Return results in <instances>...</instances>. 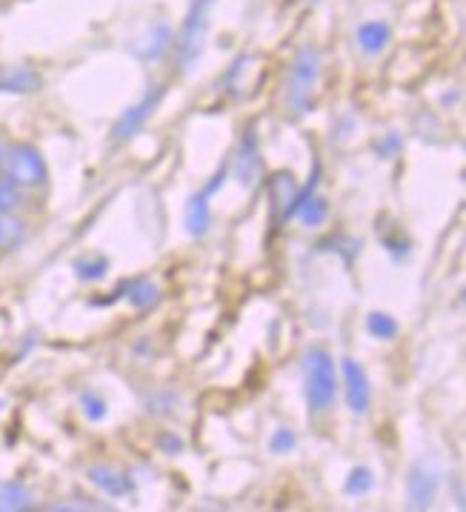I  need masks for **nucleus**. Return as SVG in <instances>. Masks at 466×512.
<instances>
[{"label":"nucleus","mask_w":466,"mask_h":512,"mask_svg":"<svg viewBox=\"0 0 466 512\" xmlns=\"http://www.w3.org/2000/svg\"><path fill=\"white\" fill-rule=\"evenodd\" d=\"M318 83H321V52L312 43H306L295 52L289 75H286L284 109L289 118H304L312 109Z\"/></svg>","instance_id":"nucleus-1"},{"label":"nucleus","mask_w":466,"mask_h":512,"mask_svg":"<svg viewBox=\"0 0 466 512\" xmlns=\"http://www.w3.org/2000/svg\"><path fill=\"white\" fill-rule=\"evenodd\" d=\"M304 395L312 412H326L335 404L338 378H335V358L324 347L306 349L304 355Z\"/></svg>","instance_id":"nucleus-2"},{"label":"nucleus","mask_w":466,"mask_h":512,"mask_svg":"<svg viewBox=\"0 0 466 512\" xmlns=\"http://www.w3.org/2000/svg\"><path fill=\"white\" fill-rule=\"evenodd\" d=\"M212 6L215 0H192L186 21L181 26V35L175 41V52H178V63L183 72H189L203 52V43L209 35V18H212Z\"/></svg>","instance_id":"nucleus-3"},{"label":"nucleus","mask_w":466,"mask_h":512,"mask_svg":"<svg viewBox=\"0 0 466 512\" xmlns=\"http://www.w3.org/2000/svg\"><path fill=\"white\" fill-rule=\"evenodd\" d=\"M0 172L6 181H12L21 189H35V186L46 184V161L41 152L29 144H15L3 149Z\"/></svg>","instance_id":"nucleus-4"},{"label":"nucleus","mask_w":466,"mask_h":512,"mask_svg":"<svg viewBox=\"0 0 466 512\" xmlns=\"http://www.w3.org/2000/svg\"><path fill=\"white\" fill-rule=\"evenodd\" d=\"M438 484H441L438 467L432 461H426V458L415 461L409 475H406V498H409V507L412 510H429L432 501H435Z\"/></svg>","instance_id":"nucleus-5"},{"label":"nucleus","mask_w":466,"mask_h":512,"mask_svg":"<svg viewBox=\"0 0 466 512\" xmlns=\"http://www.w3.org/2000/svg\"><path fill=\"white\" fill-rule=\"evenodd\" d=\"M161 98H163V86H152V89L143 95L141 101L132 103L129 109H123V115L115 121V126H112V141H115V144L129 141V138L141 129L143 123L155 115V109H158Z\"/></svg>","instance_id":"nucleus-6"},{"label":"nucleus","mask_w":466,"mask_h":512,"mask_svg":"<svg viewBox=\"0 0 466 512\" xmlns=\"http://www.w3.org/2000/svg\"><path fill=\"white\" fill-rule=\"evenodd\" d=\"M341 372H344V390H346V407L355 412V415H364L372 404V387H369V378H366L364 367L352 358L341 361Z\"/></svg>","instance_id":"nucleus-7"},{"label":"nucleus","mask_w":466,"mask_h":512,"mask_svg":"<svg viewBox=\"0 0 466 512\" xmlns=\"http://www.w3.org/2000/svg\"><path fill=\"white\" fill-rule=\"evenodd\" d=\"M261 178V149H258V138H255V129H246L241 146H238V158H235V181L252 189Z\"/></svg>","instance_id":"nucleus-8"},{"label":"nucleus","mask_w":466,"mask_h":512,"mask_svg":"<svg viewBox=\"0 0 466 512\" xmlns=\"http://www.w3.org/2000/svg\"><path fill=\"white\" fill-rule=\"evenodd\" d=\"M175 43V35H172V26L169 23H155L146 35L141 38V43L135 46V55L141 61H161L163 55L172 49Z\"/></svg>","instance_id":"nucleus-9"},{"label":"nucleus","mask_w":466,"mask_h":512,"mask_svg":"<svg viewBox=\"0 0 466 512\" xmlns=\"http://www.w3.org/2000/svg\"><path fill=\"white\" fill-rule=\"evenodd\" d=\"M86 475H89V481H92L101 492H106L109 498H123V495L132 492V478H129L126 472L115 470V467L95 464V467H89Z\"/></svg>","instance_id":"nucleus-10"},{"label":"nucleus","mask_w":466,"mask_h":512,"mask_svg":"<svg viewBox=\"0 0 466 512\" xmlns=\"http://www.w3.org/2000/svg\"><path fill=\"white\" fill-rule=\"evenodd\" d=\"M183 226L192 238H203L212 226V209H209V198L198 192L192 195L186 206H183Z\"/></svg>","instance_id":"nucleus-11"},{"label":"nucleus","mask_w":466,"mask_h":512,"mask_svg":"<svg viewBox=\"0 0 466 512\" xmlns=\"http://www.w3.org/2000/svg\"><path fill=\"white\" fill-rule=\"evenodd\" d=\"M358 49L364 55H381L389 41H392V29L386 21H366L358 26Z\"/></svg>","instance_id":"nucleus-12"},{"label":"nucleus","mask_w":466,"mask_h":512,"mask_svg":"<svg viewBox=\"0 0 466 512\" xmlns=\"http://www.w3.org/2000/svg\"><path fill=\"white\" fill-rule=\"evenodd\" d=\"M38 86H41V78L32 69H23V66L9 69V72L0 75V92H18V95H23V92H35Z\"/></svg>","instance_id":"nucleus-13"},{"label":"nucleus","mask_w":466,"mask_h":512,"mask_svg":"<svg viewBox=\"0 0 466 512\" xmlns=\"http://www.w3.org/2000/svg\"><path fill=\"white\" fill-rule=\"evenodd\" d=\"M126 301H129L132 309H152L161 301V292H158V287L152 281L138 278V281H129L126 284Z\"/></svg>","instance_id":"nucleus-14"},{"label":"nucleus","mask_w":466,"mask_h":512,"mask_svg":"<svg viewBox=\"0 0 466 512\" xmlns=\"http://www.w3.org/2000/svg\"><path fill=\"white\" fill-rule=\"evenodd\" d=\"M366 332L378 341H392L398 335V321L389 312H369L366 315Z\"/></svg>","instance_id":"nucleus-15"},{"label":"nucleus","mask_w":466,"mask_h":512,"mask_svg":"<svg viewBox=\"0 0 466 512\" xmlns=\"http://www.w3.org/2000/svg\"><path fill=\"white\" fill-rule=\"evenodd\" d=\"M32 495L21 484H0V510H29Z\"/></svg>","instance_id":"nucleus-16"},{"label":"nucleus","mask_w":466,"mask_h":512,"mask_svg":"<svg viewBox=\"0 0 466 512\" xmlns=\"http://www.w3.org/2000/svg\"><path fill=\"white\" fill-rule=\"evenodd\" d=\"M318 178H321V164H315V172L309 175V184L304 186V189H298L295 195H292V201H289V206L284 209V221H292L295 215H298V209L315 195V189H318Z\"/></svg>","instance_id":"nucleus-17"},{"label":"nucleus","mask_w":466,"mask_h":512,"mask_svg":"<svg viewBox=\"0 0 466 512\" xmlns=\"http://www.w3.org/2000/svg\"><path fill=\"white\" fill-rule=\"evenodd\" d=\"M326 215H329V206H326L324 198L312 195V198H309V201H306V204L298 209V215H295V218H301V224L312 229V226L324 224Z\"/></svg>","instance_id":"nucleus-18"},{"label":"nucleus","mask_w":466,"mask_h":512,"mask_svg":"<svg viewBox=\"0 0 466 512\" xmlns=\"http://www.w3.org/2000/svg\"><path fill=\"white\" fill-rule=\"evenodd\" d=\"M375 487V475H372V470L369 467H355V470L346 475L344 481V492L346 495H366V492Z\"/></svg>","instance_id":"nucleus-19"},{"label":"nucleus","mask_w":466,"mask_h":512,"mask_svg":"<svg viewBox=\"0 0 466 512\" xmlns=\"http://www.w3.org/2000/svg\"><path fill=\"white\" fill-rule=\"evenodd\" d=\"M23 198H26V189L15 186L6 178H0V212L3 215H12L15 209H21Z\"/></svg>","instance_id":"nucleus-20"},{"label":"nucleus","mask_w":466,"mask_h":512,"mask_svg":"<svg viewBox=\"0 0 466 512\" xmlns=\"http://www.w3.org/2000/svg\"><path fill=\"white\" fill-rule=\"evenodd\" d=\"M75 272L81 281H101L103 275L109 272V261L103 255H95V258H83V261H75Z\"/></svg>","instance_id":"nucleus-21"},{"label":"nucleus","mask_w":466,"mask_h":512,"mask_svg":"<svg viewBox=\"0 0 466 512\" xmlns=\"http://www.w3.org/2000/svg\"><path fill=\"white\" fill-rule=\"evenodd\" d=\"M269 189H272V201L275 206H289L292 201V195H295V184H292V175H286V172H278L272 181H269Z\"/></svg>","instance_id":"nucleus-22"},{"label":"nucleus","mask_w":466,"mask_h":512,"mask_svg":"<svg viewBox=\"0 0 466 512\" xmlns=\"http://www.w3.org/2000/svg\"><path fill=\"white\" fill-rule=\"evenodd\" d=\"M23 238V224L18 218H12V215H3L0 212V249H9V246H15Z\"/></svg>","instance_id":"nucleus-23"},{"label":"nucleus","mask_w":466,"mask_h":512,"mask_svg":"<svg viewBox=\"0 0 466 512\" xmlns=\"http://www.w3.org/2000/svg\"><path fill=\"white\" fill-rule=\"evenodd\" d=\"M81 407L83 415L89 418V421H103L106 415H109V407H106V401H103L98 392H83L81 395Z\"/></svg>","instance_id":"nucleus-24"},{"label":"nucleus","mask_w":466,"mask_h":512,"mask_svg":"<svg viewBox=\"0 0 466 512\" xmlns=\"http://www.w3.org/2000/svg\"><path fill=\"white\" fill-rule=\"evenodd\" d=\"M295 447H298V438H295V432L286 430V427L275 430L272 438H269V450L275 452V455H289Z\"/></svg>","instance_id":"nucleus-25"},{"label":"nucleus","mask_w":466,"mask_h":512,"mask_svg":"<svg viewBox=\"0 0 466 512\" xmlns=\"http://www.w3.org/2000/svg\"><path fill=\"white\" fill-rule=\"evenodd\" d=\"M401 146H404L401 135H398V132H389L384 141H378L375 149H378V155H381V158H392V155H398V149H401Z\"/></svg>","instance_id":"nucleus-26"},{"label":"nucleus","mask_w":466,"mask_h":512,"mask_svg":"<svg viewBox=\"0 0 466 512\" xmlns=\"http://www.w3.org/2000/svg\"><path fill=\"white\" fill-rule=\"evenodd\" d=\"M226 175H229V164H223L221 169H218V175H215V178H212L209 184L203 186V189H201L203 195H206V198H209V195H215V192H218V189L226 184Z\"/></svg>","instance_id":"nucleus-27"},{"label":"nucleus","mask_w":466,"mask_h":512,"mask_svg":"<svg viewBox=\"0 0 466 512\" xmlns=\"http://www.w3.org/2000/svg\"><path fill=\"white\" fill-rule=\"evenodd\" d=\"M158 444H161V450L166 452V455H175V452L183 450V441H181V438H175L172 432L161 435V441H158Z\"/></svg>","instance_id":"nucleus-28"},{"label":"nucleus","mask_w":466,"mask_h":512,"mask_svg":"<svg viewBox=\"0 0 466 512\" xmlns=\"http://www.w3.org/2000/svg\"><path fill=\"white\" fill-rule=\"evenodd\" d=\"M3 149H6V146L0 144V161H3Z\"/></svg>","instance_id":"nucleus-29"},{"label":"nucleus","mask_w":466,"mask_h":512,"mask_svg":"<svg viewBox=\"0 0 466 512\" xmlns=\"http://www.w3.org/2000/svg\"><path fill=\"white\" fill-rule=\"evenodd\" d=\"M309 3H315V0H309Z\"/></svg>","instance_id":"nucleus-30"}]
</instances>
